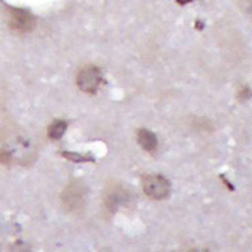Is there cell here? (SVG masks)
Instances as JSON below:
<instances>
[{"label": "cell", "instance_id": "5b68a950", "mask_svg": "<svg viewBox=\"0 0 252 252\" xmlns=\"http://www.w3.org/2000/svg\"><path fill=\"white\" fill-rule=\"evenodd\" d=\"M129 200V192L126 191L123 187L120 186H112L107 189L106 195H104V202L106 207L110 211H116L119 207L126 206Z\"/></svg>", "mask_w": 252, "mask_h": 252}, {"label": "cell", "instance_id": "52a82bcc", "mask_svg": "<svg viewBox=\"0 0 252 252\" xmlns=\"http://www.w3.org/2000/svg\"><path fill=\"white\" fill-rule=\"evenodd\" d=\"M65 129H67V123L63 120H55L54 123L51 124L50 128H48V136L50 139H60L64 135Z\"/></svg>", "mask_w": 252, "mask_h": 252}, {"label": "cell", "instance_id": "277c9868", "mask_svg": "<svg viewBox=\"0 0 252 252\" xmlns=\"http://www.w3.org/2000/svg\"><path fill=\"white\" fill-rule=\"evenodd\" d=\"M78 87L82 90L83 92L87 94H94L96 92L101 83V72L100 69L95 67V65H87L79 72L78 79Z\"/></svg>", "mask_w": 252, "mask_h": 252}, {"label": "cell", "instance_id": "8992f818", "mask_svg": "<svg viewBox=\"0 0 252 252\" xmlns=\"http://www.w3.org/2000/svg\"><path fill=\"white\" fill-rule=\"evenodd\" d=\"M138 142L146 151L150 152L154 151L158 146V139H156L155 133H152L148 129H139Z\"/></svg>", "mask_w": 252, "mask_h": 252}, {"label": "cell", "instance_id": "6da1fadb", "mask_svg": "<svg viewBox=\"0 0 252 252\" xmlns=\"http://www.w3.org/2000/svg\"><path fill=\"white\" fill-rule=\"evenodd\" d=\"M86 193L87 191L82 183L75 182V183L68 184L62 195V200H63L65 210L69 212L82 211L86 204Z\"/></svg>", "mask_w": 252, "mask_h": 252}, {"label": "cell", "instance_id": "30bf717a", "mask_svg": "<svg viewBox=\"0 0 252 252\" xmlns=\"http://www.w3.org/2000/svg\"><path fill=\"white\" fill-rule=\"evenodd\" d=\"M178 1H179L180 4H186V3H189L191 0H178Z\"/></svg>", "mask_w": 252, "mask_h": 252}, {"label": "cell", "instance_id": "ba28073f", "mask_svg": "<svg viewBox=\"0 0 252 252\" xmlns=\"http://www.w3.org/2000/svg\"><path fill=\"white\" fill-rule=\"evenodd\" d=\"M239 7L244 15L252 19V0H239Z\"/></svg>", "mask_w": 252, "mask_h": 252}, {"label": "cell", "instance_id": "3957f363", "mask_svg": "<svg viewBox=\"0 0 252 252\" xmlns=\"http://www.w3.org/2000/svg\"><path fill=\"white\" fill-rule=\"evenodd\" d=\"M8 27L16 33L31 32L35 27V19L26 9L11 8L8 12Z\"/></svg>", "mask_w": 252, "mask_h": 252}, {"label": "cell", "instance_id": "9c48e42d", "mask_svg": "<svg viewBox=\"0 0 252 252\" xmlns=\"http://www.w3.org/2000/svg\"><path fill=\"white\" fill-rule=\"evenodd\" d=\"M64 156H67L68 159H71V160L73 161H83L86 158H83V156L80 155H72V154H64Z\"/></svg>", "mask_w": 252, "mask_h": 252}, {"label": "cell", "instance_id": "7a4b0ae2", "mask_svg": "<svg viewBox=\"0 0 252 252\" xmlns=\"http://www.w3.org/2000/svg\"><path fill=\"white\" fill-rule=\"evenodd\" d=\"M143 189L147 196L155 200H163L170 195L171 184L160 175H147L143 179Z\"/></svg>", "mask_w": 252, "mask_h": 252}]
</instances>
